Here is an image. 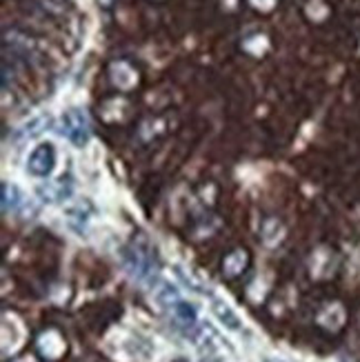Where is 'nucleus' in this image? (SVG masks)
<instances>
[{
  "mask_svg": "<svg viewBox=\"0 0 360 362\" xmlns=\"http://www.w3.org/2000/svg\"><path fill=\"white\" fill-rule=\"evenodd\" d=\"M123 260L127 271L138 278V280H145L147 276L156 274V251H153L147 242H132L130 247L123 251Z\"/></svg>",
  "mask_w": 360,
  "mask_h": 362,
  "instance_id": "nucleus-1",
  "label": "nucleus"
},
{
  "mask_svg": "<svg viewBox=\"0 0 360 362\" xmlns=\"http://www.w3.org/2000/svg\"><path fill=\"white\" fill-rule=\"evenodd\" d=\"M60 134L65 136L74 147L83 149L92 138V127L83 109H67L60 116Z\"/></svg>",
  "mask_w": 360,
  "mask_h": 362,
  "instance_id": "nucleus-2",
  "label": "nucleus"
},
{
  "mask_svg": "<svg viewBox=\"0 0 360 362\" xmlns=\"http://www.w3.org/2000/svg\"><path fill=\"white\" fill-rule=\"evenodd\" d=\"M56 160H58V151L54 147V142H41L27 156V174L34 178H49L56 169Z\"/></svg>",
  "mask_w": 360,
  "mask_h": 362,
  "instance_id": "nucleus-3",
  "label": "nucleus"
},
{
  "mask_svg": "<svg viewBox=\"0 0 360 362\" xmlns=\"http://www.w3.org/2000/svg\"><path fill=\"white\" fill-rule=\"evenodd\" d=\"M165 307H169V309H172V318H174V322H176V327L187 329V331L196 329L198 314H196L194 305H187V302L180 300L178 295H174V298H172L169 302H167Z\"/></svg>",
  "mask_w": 360,
  "mask_h": 362,
  "instance_id": "nucleus-4",
  "label": "nucleus"
},
{
  "mask_svg": "<svg viewBox=\"0 0 360 362\" xmlns=\"http://www.w3.org/2000/svg\"><path fill=\"white\" fill-rule=\"evenodd\" d=\"M38 196H41L45 202H62L71 196V183L69 178H60L56 183H47L43 187H38Z\"/></svg>",
  "mask_w": 360,
  "mask_h": 362,
  "instance_id": "nucleus-5",
  "label": "nucleus"
},
{
  "mask_svg": "<svg viewBox=\"0 0 360 362\" xmlns=\"http://www.w3.org/2000/svg\"><path fill=\"white\" fill-rule=\"evenodd\" d=\"M212 309H214L216 318L221 320L227 329H231V331L240 329V318L234 314V309H231L227 302H223V300H214V307H212Z\"/></svg>",
  "mask_w": 360,
  "mask_h": 362,
  "instance_id": "nucleus-6",
  "label": "nucleus"
},
{
  "mask_svg": "<svg viewBox=\"0 0 360 362\" xmlns=\"http://www.w3.org/2000/svg\"><path fill=\"white\" fill-rule=\"evenodd\" d=\"M22 202V193L16 185H9V183H3V211L9 214L14 211L16 207Z\"/></svg>",
  "mask_w": 360,
  "mask_h": 362,
  "instance_id": "nucleus-7",
  "label": "nucleus"
},
{
  "mask_svg": "<svg viewBox=\"0 0 360 362\" xmlns=\"http://www.w3.org/2000/svg\"><path fill=\"white\" fill-rule=\"evenodd\" d=\"M245 265H247V253L245 251H234L231 256L225 258L223 269H225L227 276H238L240 271L245 269Z\"/></svg>",
  "mask_w": 360,
  "mask_h": 362,
  "instance_id": "nucleus-8",
  "label": "nucleus"
},
{
  "mask_svg": "<svg viewBox=\"0 0 360 362\" xmlns=\"http://www.w3.org/2000/svg\"><path fill=\"white\" fill-rule=\"evenodd\" d=\"M265 362H287V360H278V358H267Z\"/></svg>",
  "mask_w": 360,
  "mask_h": 362,
  "instance_id": "nucleus-9",
  "label": "nucleus"
}]
</instances>
